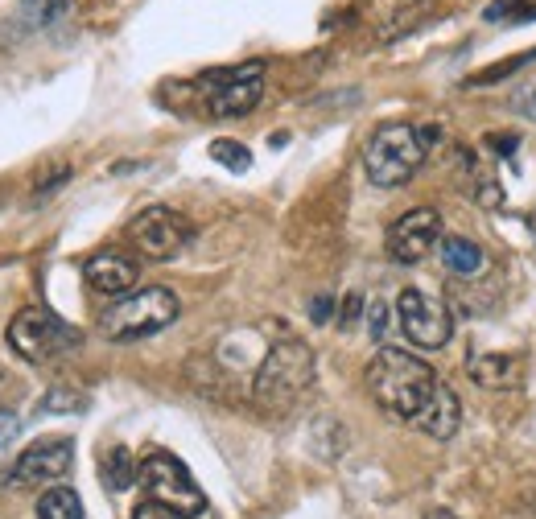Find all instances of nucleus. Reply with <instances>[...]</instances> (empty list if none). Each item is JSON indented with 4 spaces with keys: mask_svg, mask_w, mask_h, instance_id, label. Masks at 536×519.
Listing matches in <instances>:
<instances>
[{
    "mask_svg": "<svg viewBox=\"0 0 536 519\" xmlns=\"http://www.w3.org/2000/svg\"><path fill=\"white\" fill-rule=\"evenodd\" d=\"M132 519H182V515L170 511V507H161V503H141L137 511H132Z\"/></svg>",
    "mask_w": 536,
    "mask_h": 519,
    "instance_id": "bb28decb",
    "label": "nucleus"
},
{
    "mask_svg": "<svg viewBox=\"0 0 536 519\" xmlns=\"http://www.w3.org/2000/svg\"><path fill=\"white\" fill-rule=\"evenodd\" d=\"M203 108L215 120H236L248 116L260 95H264V62H240V66H219V71H203L194 83Z\"/></svg>",
    "mask_w": 536,
    "mask_h": 519,
    "instance_id": "39448f33",
    "label": "nucleus"
},
{
    "mask_svg": "<svg viewBox=\"0 0 536 519\" xmlns=\"http://www.w3.org/2000/svg\"><path fill=\"white\" fill-rule=\"evenodd\" d=\"M438 128L433 124H384L372 132V141L363 145V169L376 186L392 190V186H405L413 173L425 165L429 149L438 145Z\"/></svg>",
    "mask_w": 536,
    "mask_h": 519,
    "instance_id": "7ed1b4c3",
    "label": "nucleus"
},
{
    "mask_svg": "<svg viewBox=\"0 0 536 519\" xmlns=\"http://www.w3.org/2000/svg\"><path fill=\"white\" fill-rule=\"evenodd\" d=\"M99 474H104L108 491H128L132 478H137V466H132V454H128L124 445H112L108 454H104V466H99Z\"/></svg>",
    "mask_w": 536,
    "mask_h": 519,
    "instance_id": "a211bd4d",
    "label": "nucleus"
},
{
    "mask_svg": "<svg viewBox=\"0 0 536 519\" xmlns=\"http://www.w3.org/2000/svg\"><path fill=\"white\" fill-rule=\"evenodd\" d=\"M83 276L95 293L104 297H124L132 285H137V264L120 252H95L87 264H83Z\"/></svg>",
    "mask_w": 536,
    "mask_h": 519,
    "instance_id": "f8f14e48",
    "label": "nucleus"
},
{
    "mask_svg": "<svg viewBox=\"0 0 536 519\" xmlns=\"http://www.w3.org/2000/svg\"><path fill=\"white\" fill-rule=\"evenodd\" d=\"M71 0H21L17 13H13V25H21V33H38V29H50Z\"/></svg>",
    "mask_w": 536,
    "mask_h": 519,
    "instance_id": "dca6fc26",
    "label": "nucleus"
},
{
    "mask_svg": "<svg viewBox=\"0 0 536 519\" xmlns=\"http://www.w3.org/2000/svg\"><path fill=\"white\" fill-rule=\"evenodd\" d=\"M396 318H400V330L409 334V342L421 346V351H438L454 334V309L442 297L421 293V289H400Z\"/></svg>",
    "mask_w": 536,
    "mask_h": 519,
    "instance_id": "6e6552de",
    "label": "nucleus"
},
{
    "mask_svg": "<svg viewBox=\"0 0 536 519\" xmlns=\"http://www.w3.org/2000/svg\"><path fill=\"white\" fill-rule=\"evenodd\" d=\"M17 433H21V421L13 417V412H0V449L13 445V441H17Z\"/></svg>",
    "mask_w": 536,
    "mask_h": 519,
    "instance_id": "cd10ccee",
    "label": "nucleus"
},
{
    "mask_svg": "<svg viewBox=\"0 0 536 519\" xmlns=\"http://www.w3.org/2000/svg\"><path fill=\"white\" fill-rule=\"evenodd\" d=\"M359 314H363V293H347L343 297V305H339V326L347 330V326H355L359 322Z\"/></svg>",
    "mask_w": 536,
    "mask_h": 519,
    "instance_id": "b1692460",
    "label": "nucleus"
},
{
    "mask_svg": "<svg viewBox=\"0 0 536 519\" xmlns=\"http://www.w3.org/2000/svg\"><path fill=\"white\" fill-rule=\"evenodd\" d=\"M363 379H367L372 400L400 421H417L421 408L433 396V388H438L433 367L425 359L409 355V351H400V346H380V351L372 355V363H367Z\"/></svg>",
    "mask_w": 536,
    "mask_h": 519,
    "instance_id": "f257e3e1",
    "label": "nucleus"
},
{
    "mask_svg": "<svg viewBox=\"0 0 536 519\" xmlns=\"http://www.w3.org/2000/svg\"><path fill=\"white\" fill-rule=\"evenodd\" d=\"M182 314L178 297L165 285H149L137 293H124L120 301H112V309L99 314V330L112 342H137L149 334H161L165 326H174Z\"/></svg>",
    "mask_w": 536,
    "mask_h": 519,
    "instance_id": "20e7f679",
    "label": "nucleus"
},
{
    "mask_svg": "<svg viewBox=\"0 0 536 519\" xmlns=\"http://www.w3.org/2000/svg\"><path fill=\"white\" fill-rule=\"evenodd\" d=\"M491 149H495V153H504V157H512V153L520 149V136H495Z\"/></svg>",
    "mask_w": 536,
    "mask_h": 519,
    "instance_id": "c85d7f7f",
    "label": "nucleus"
},
{
    "mask_svg": "<svg viewBox=\"0 0 536 519\" xmlns=\"http://www.w3.org/2000/svg\"><path fill=\"white\" fill-rule=\"evenodd\" d=\"M458 421H462V404H458L454 388L438 379V388H433L429 404L421 408V417H417L413 425H417L421 433H429L433 441H450V437L458 433Z\"/></svg>",
    "mask_w": 536,
    "mask_h": 519,
    "instance_id": "ddd939ff",
    "label": "nucleus"
},
{
    "mask_svg": "<svg viewBox=\"0 0 536 519\" xmlns=\"http://www.w3.org/2000/svg\"><path fill=\"white\" fill-rule=\"evenodd\" d=\"M128 239H132V248H137L141 256L149 260H170L186 248V239H190V223L170 211V206H145V211L128 223Z\"/></svg>",
    "mask_w": 536,
    "mask_h": 519,
    "instance_id": "1a4fd4ad",
    "label": "nucleus"
},
{
    "mask_svg": "<svg viewBox=\"0 0 536 519\" xmlns=\"http://www.w3.org/2000/svg\"><path fill=\"white\" fill-rule=\"evenodd\" d=\"M330 318H334V297H330V293H318V297L310 301V322H314V326H326Z\"/></svg>",
    "mask_w": 536,
    "mask_h": 519,
    "instance_id": "393cba45",
    "label": "nucleus"
},
{
    "mask_svg": "<svg viewBox=\"0 0 536 519\" xmlns=\"http://www.w3.org/2000/svg\"><path fill=\"white\" fill-rule=\"evenodd\" d=\"M466 371H471V379L483 388H508L520 375V363H516V355H479V359H471Z\"/></svg>",
    "mask_w": 536,
    "mask_h": 519,
    "instance_id": "2eb2a0df",
    "label": "nucleus"
},
{
    "mask_svg": "<svg viewBox=\"0 0 536 519\" xmlns=\"http://www.w3.org/2000/svg\"><path fill=\"white\" fill-rule=\"evenodd\" d=\"M38 519H83V503L71 487H50L38 495Z\"/></svg>",
    "mask_w": 536,
    "mask_h": 519,
    "instance_id": "f3484780",
    "label": "nucleus"
},
{
    "mask_svg": "<svg viewBox=\"0 0 536 519\" xmlns=\"http://www.w3.org/2000/svg\"><path fill=\"white\" fill-rule=\"evenodd\" d=\"M5 338L13 346V355H21L25 363H50V359L75 351V346L83 342V334L75 326H66L58 314H50V309H42V305H25L9 322Z\"/></svg>",
    "mask_w": 536,
    "mask_h": 519,
    "instance_id": "423d86ee",
    "label": "nucleus"
},
{
    "mask_svg": "<svg viewBox=\"0 0 536 519\" xmlns=\"http://www.w3.org/2000/svg\"><path fill=\"white\" fill-rule=\"evenodd\" d=\"M425 519H458V515H454V511H429Z\"/></svg>",
    "mask_w": 536,
    "mask_h": 519,
    "instance_id": "c756f323",
    "label": "nucleus"
},
{
    "mask_svg": "<svg viewBox=\"0 0 536 519\" xmlns=\"http://www.w3.org/2000/svg\"><path fill=\"white\" fill-rule=\"evenodd\" d=\"M516 112L528 116V120H536V79H528V83L520 87V95H516Z\"/></svg>",
    "mask_w": 536,
    "mask_h": 519,
    "instance_id": "a878e982",
    "label": "nucleus"
},
{
    "mask_svg": "<svg viewBox=\"0 0 536 519\" xmlns=\"http://www.w3.org/2000/svg\"><path fill=\"white\" fill-rule=\"evenodd\" d=\"M137 478H141V487L149 491V503L170 507L182 519L207 511V495L198 491V482L190 478V470L174 454H165V449H153V454L137 466Z\"/></svg>",
    "mask_w": 536,
    "mask_h": 519,
    "instance_id": "0eeeda50",
    "label": "nucleus"
},
{
    "mask_svg": "<svg viewBox=\"0 0 536 519\" xmlns=\"http://www.w3.org/2000/svg\"><path fill=\"white\" fill-rule=\"evenodd\" d=\"M442 239V215L433 206H417V211L400 215L388 227V256L396 264H421Z\"/></svg>",
    "mask_w": 536,
    "mask_h": 519,
    "instance_id": "9d476101",
    "label": "nucleus"
},
{
    "mask_svg": "<svg viewBox=\"0 0 536 519\" xmlns=\"http://www.w3.org/2000/svg\"><path fill=\"white\" fill-rule=\"evenodd\" d=\"M211 157H215L219 165H227L231 173H244V169L252 165V153H248L240 141H227V136H223V141H211Z\"/></svg>",
    "mask_w": 536,
    "mask_h": 519,
    "instance_id": "6ab92c4d",
    "label": "nucleus"
},
{
    "mask_svg": "<svg viewBox=\"0 0 536 519\" xmlns=\"http://www.w3.org/2000/svg\"><path fill=\"white\" fill-rule=\"evenodd\" d=\"M310 384H314V351L301 338L285 334L268 346V355L260 359L256 379H252V400L264 412L281 417V412H289L310 392Z\"/></svg>",
    "mask_w": 536,
    "mask_h": 519,
    "instance_id": "f03ea898",
    "label": "nucleus"
},
{
    "mask_svg": "<svg viewBox=\"0 0 536 519\" xmlns=\"http://www.w3.org/2000/svg\"><path fill=\"white\" fill-rule=\"evenodd\" d=\"M532 21L536 17V9L532 5H524V0H495V5L483 13V21Z\"/></svg>",
    "mask_w": 536,
    "mask_h": 519,
    "instance_id": "412c9836",
    "label": "nucleus"
},
{
    "mask_svg": "<svg viewBox=\"0 0 536 519\" xmlns=\"http://www.w3.org/2000/svg\"><path fill=\"white\" fill-rule=\"evenodd\" d=\"M438 256L454 276H479L487 268V252L466 235H442L438 239Z\"/></svg>",
    "mask_w": 536,
    "mask_h": 519,
    "instance_id": "4468645a",
    "label": "nucleus"
},
{
    "mask_svg": "<svg viewBox=\"0 0 536 519\" xmlns=\"http://www.w3.org/2000/svg\"><path fill=\"white\" fill-rule=\"evenodd\" d=\"M367 330H372L376 342L388 334V301H372V305H367Z\"/></svg>",
    "mask_w": 536,
    "mask_h": 519,
    "instance_id": "5701e85b",
    "label": "nucleus"
},
{
    "mask_svg": "<svg viewBox=\"0 0 536 519\" xmlns=\"http://www.w3.org/2000/svg\"><path fill=\"white\" fill-rule=\"evenodd\" d=\"M536 58V50H528V54H520V58H504V66H495V71H479V75H471V87H483V83H499V79H508L512 71H520L524 62H532Z\"/></svg>",
    "mask_w": 536,
    "mask_h": 519,
    "instance_id": "4be33fe9",
    "label": "nucleus"
},
{
    "mask_svg": "<svg viewBox=\"0 0 536 519\" xmlns=\"http://www.w3.org/2000/svg\"><path fill=\"white\" fill-rule=\"evenodd\" d=\"M75 466V441L71 437H42L33 441L13 466L17 487H46V482L66 478Z\"/></svg>",
    "mask_w": 536,
    "mask_h": 519,
    "instance_id": "9b49d317",
    "label": "nucleus"
},
{
    "mask_svg": "<svg viewBox=\"0 0 536 519\" xmlns=\"http://www.w3.org/2000/svg\"><path fill=\"white\" fill-rule=\"evenodd\" d=\"M83 408H87V396H79V392H71V388H54V392H46V400L38 404L42 417H54V412H83Z\"/></svg>",
    "mask_w": 536,
    "mask_h": 519,
    "instance_id": "aec40b11",
    "label": "nucleus"
}]
</instances>
